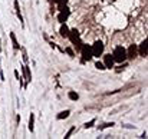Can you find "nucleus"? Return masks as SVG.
<instances>
[{
	"label": "nucleus",
	"mask_w": 148,
	"mask_h": 139,
	"mask_svg": "<svg viewBox=\"0 0 148 139\" xmlns=\"http://www.w3.org/2000/svg\"><path fill=\"white\" fill-rule=\"evenodd\" d=\"M95 67H97V69H99V70H103V69H106V67L103 66V63H101V62H97V63H95Z\"/></svg>",
	"instance_id": "nucleus-15"
},
{
	"label": "nucleus",
	"mask_w": 148,
	"mask_h": 139,
	"mask_svg": "<svg viewBox=\"0 0 148 139\" xmlns=\"http://www.w3.org/2000/svg\"><path fill=\"white\" fill-rule=\"evenodd\" d=\"M112 57H114V62L116 63H122L127 60V49H124L122 46H116L112 52Z\"/></svg>",
	"instance_id": "nucleus-1"
},
{
	"label": "nucleus",
	"mask_w": 148,
	"mask_h": 139,
	"mask_svg": "<svg viewBox=\"0 0 148 139\" xmlns=\"http://www.w3.org/2000/svg\"><path fill=\"white\" fill-rule=\"evenodd\" d=\"M69 113H71L69 110H63V112H60V113H59L56 118H58V119H66V118L69 116Z\"/></svg>",
	"instance_id": "nucleus-13"
},
{
	"label": "nucleus",
	"mask_w": 148,
	"mask_h": 139,
	"mask_svg": "<svg viewBox=\"0 0 148 139\" xmlns=\"http://www.w3.org/2000/svg\"><path fill=\"white\" fill-rule=\"evenodd\" d=\"M137 55H138L137 45H131L128 47V50H127V59H134V57H137Z\"/></svg>",
	"instance_id": "nucleus-7"
},
{
	"label": "nucleus",
	"mask_w": 148,
	"mask_h": 139,
	"mask_svg": "<svg viewBox=\"0 0 148 139\" xmlns=\"http://www.w3.org/2000/svg\"><path fill=\"white\" fill-rule=\"evenodd\" d=\"M22 69H23V72H25V79H26L27 82H30V80H32V73H30L29 66H22Z\"/></svg>",
	"instance_id": "nucleus-10"
},
{
	"label": "nucleus",
	"mask_w": 148,
	"mask_h": 139,
	"mask_svg": "<svg viewBox=\"0 0 148 139\" xmlns=\"http://www.w3.org/2000/svg\"><path fill=\"white\" fill-rule=\"evenodd\" d=\"M33 129H35V115L30 113V116H29V131L33 132Z\"/></svg>",
	"instance_id": "nucleus-11"
},
{
	"label": "nucleus",
	"mask_w": 148,
	"mask_h": 139,
	"mask_svg": "<svg viewBox=\"0 0 148 139\" xmlns=\"http://www.w3.org/2000/svg\"><path fill=\"white\" fill-rule=\"evenodd\" d=\"M50 1H53V3H58V1H60V0H50Z\"/></svg>",
	"instance_id": "nucleus-20"
},
{
	"label": "nucleus",
	"mask_w": 148,
	"mask_h": 139,
	"mask_svg": "<svg viewBox=\"0 0 148 139\" xmlns=\"http://www.w3.org/2000/svg\"><path fill=\"white\" fill-rule=\"evenodd\" d=\"M94 123H95V119H92L91 122H86V123H85V128H86V129H88V128H92Z\"/></svg>",
	"instance_id": "nucleus-16"
},
{
	"label": "nucleus",
	"mask_w": 148,
	"mask_h": 139,
	"mask_svg": "<svg viewBox=\"0 0 148 139\" xmlns=\"http://www.w3.org/2000/svg\"><path fill=\"white\" fill-rule=\"evenodd\" d=\"M91 50H92V56L94 57H99L103 55V43L101 40H97L92 46H91Z\"/></svg>",
	"instance_id": "nucleus-3"
},
{
	"label": "nucleus",
	"mask_w": 148,
	"mask_h": 139,
	"mask_svg": "<svg viewBox=\"0 0 148 139\" xmlns=\"http://www.w3.org/2000/svg\"><path fill=\"white\" fill-rule=\"evenodd\" d=\"M73 131H75V128H71V129H69V132L66 134V136H65V138H66V139L71 138V135H72V132H73Z\"/></svg>",
	"instance_id": "nucleus-17"
},
{
	"label": "nucleus",
	"mask_w": 148,
	"mask_h": 139,
	"mask_svg": "<svg viewBox=\"0 0 148 139\" xmlns=\"http://www.w3.org/2000/svg\"><path fill=\"white\" fill-rule=\"evenodd\" d=\"M68 39H71V42L73 43V46L76 47L78 50H79L81 46L84 45V43H82V40H81V37H79V32H78L76 29L69 30V36H68Z\"/></svg>",
	"instance_id": "nucleus-2"
},
{
	"label": "nucleus",
	"mask_w": 148,
	"mask_h": 139,
	"mask_svg": "<svg viewBox=\"0 0 148 139\" xmlns=\"http://www.w3.org/2000/svg\"><path fill=\"white\" fill-rule=\"evenodd\" d=\"M59 32H60V36H62V37H68V36H69V27H68L65 23H62Z\"/></svg>",
	"instance_id": "nucleus-9"
},
{
	"label": "nucleus",
	"mask_w": 148,
	"mask_h": 139,
	"mask_svg": "<svg viewBox=\"0 0 148 139\" xmlns=\"http://www.w3.org/2000/svg\"><path fill=\"white\" fill-rule=\"evenodd\" d=\"M0 50H1V46H0Z\"/></svg>",
	"instance_id": "nucleus-21"
},
{
	"label": "nucleus",
	"mask_w": 148,
	"mask_h": 139,
	"mask_svg": "<svg viewBox=\"0 0 148 139\" xmlns=\"http://www.w3.org/2000/svg\"><path fill=\"white\" fill-rule=\"evenodd\" d=\"M138 53H140V56L147 57V53H148V39L147 37H145V40H143V43L138 46Z\"/></svg>",
	"instance_id": "nucleus-6"
},
{
	"label": "nucleus",
	"mask_w": 148,
	"mask_h": 139,
	"mask_svg": "<svg viewBox=\"0 0 148 139\" xmlns=\"http://www.w3.org/2000/svg\"><path fill=\"white\" fill-rule=\"evenodd\" d=\"M14 76H16V78L20 80V78H19V72H17V70H14Z\"/></svg>",
	"instance_id": "nucleus-19"
},
{
	"label": "nucleus",
	"mask_w": 148,
	"mask_h": 139,
	"mask_svg": "<svg viewBox=\"0 0 148 139\" xmlns=\"http://www.w3.org/2000/svg\"><path fill=\"white\" fill-rule=\"evenodd\" d=\"M68 96H69L71 100H78V99H79V95H78L76 92H69L68 93Z\"/></svg>",
	"instance_id": "nucleus-14"
},
{
	"label": "nucleus",
	"mask_w": 148,
	"mask_h": 139,
	"mask_svg": "<svg viewBox=\"0 0 148 139\" xmlns=\"http://www.w3.org/2000/svg\"><path fill=\"white\" fill-rule=\"evenodd\" d=\"M66 52H68V53H69V55H71V56H73V52H72V50H71V49H66Z\"/></svg>",
	"instance_id": "nucleus-18"
},
{
	"label": "nucleus",
	"mask_w": 148,
	"mask_h": 139,
	"mask_svg": "<svg viewBox=\"0 0 148 139\" xmlns=\"http://www.w3.org/2000/svg\"><path fill=\"white\" fill-rule=\"evenodd\" d=\"M10 39H12V43H13V49H14V50H17L20 46H19V42L16 40V35H14L13 32L10 33Z\"/></svg>",
	"instance_id": "nucleus-12"
},
{
	"label": "nucleus",
	"mask_w": 148,
	"mask_h": 139,
	"mask_svg": "<svg viewBox=\"0 0 148 139\" xmlns=\"http://www.w3.org/2000/svg\"><path fill=\"white\" fill-rule=\"evenodd\" d=\"M114 57H112V55H105L103 56V66L106 67V69H111V67H114Z\"/></svg>",
	"instance_id": "nucleus-8"
},
{
	"label": "nucleus",
	"mask_w": 148,
	"mask_h": 139,
	"mask_svg": "<svg viewBox=\"0 0 148 139\" xmlns=\"http://www.w3.org/2000/svg\"><path fill=\"white\" fill-rule=\"evenodd\" d=\"M71 16V10H69V7L68 6H65L62 10H59V14H58V22L62 25V23H65L66 20H68V17Z\"/></svg>",
	"instance_id": "nucleus-4"
},
{
	"label": "nucleus",
	"mask_w": 148,
	"mask_h": 139,
	"mask_svg": "<svg viewBox=\"0 0 148 139\" xmlns=\"http://www.w3.org/2000/svg\"><path fill=\"white\" fill-rule=\"evenodd\" d=\"M81 53H82V59H84V62H86V60H91L94 56H92V50H91V46H88V45H82L81 46Z\"/></svg>",
	"instance_id": "nucleus-5"
}]
</instances>
